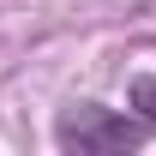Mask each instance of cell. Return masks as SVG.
Here are the masks:
<instances>
[{
  "label": "cell",
  "mask_w": 156,
  "mask_h": 156,
  "mask_svg": "<svg viewBox=\"0 0 156 156\" xmlns=\"http://www.w3.org/2000/svg\"><path fill=\"white\" fill-rule=\"evenodd\" d=\"M54 144L60 150H78V156H96V150H132V144H144V126L126 114H114V108H66L54 126Z\"/></svg>",
  "instance_id": "obj_1"
},
{
  "label": "cell",
  "mask_w": 156,
  "mask_h": 156,
  "mask_svg": "<svg viewBox=\"0 0 156 156\" xmlns=\"http://www.w3.org/2000/svg\"><path fill=\"white\" fill-rule=\"evenodd\" d=\"M126 96H132V108H138V120H144V126H156V72H138Z\"/></svg>",
  "instance_id": "obj_2"
}]
</instances>
